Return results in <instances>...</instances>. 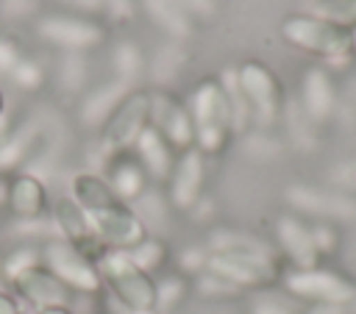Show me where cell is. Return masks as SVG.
<instances>
[{
    "label": "cell",
    "mask_w": 356,
    "mask_h": 314,
    "mask_svg": "<svg viewBox=\"0 0 356 314\" xmlns=\"http://www.w3.org/2000/svg\"><path fill=\"white\" fill-rule=\"evenodd\" d=\"M278 242L284 247V253L298 264V270H312L317 264V247L312 239V228H306L300 220L295 217H281L275 225Z\"/></svg>",
    "instance_id": "cell-20"
},
{
    "label": "cell",
    "mask_w": 356,
    "mask_h": 314,
    "mask_svg": "<svg viewBox=\"0 0 356 314\" xmlns=\"http://www.w3.org/2000/svg\"><path fill=\"white\" fill-rule=\"evenodd\" d=\"M39 264H42L39 247L19 245V247H14L11 253H6V258L0 261V272H3V278L11 283L17 275H22V272H28V270H33V267H39Z\"/></svg>",
    "instance_id": "cell-28"
},
{
    "label": "cell",
    "mask_w": 356,
    "mask_h": 314,
    "mask_svg": "<svg viewBox=\"0 0 356 314\" xmlns=\"http://www.w3.org/2000/svg\"><path fill=\"white\" fill-rule=\"evenodd\" d=\"M89 220H92L100 242L106 245V250L128 253L131 247H136L147 236V228L139 220V214L134 211V206L122 203L120 197L111 200V203H106L103 208L92 211Z\"/></svg>",
    "instance_id": "cell-5"
},
{
    "label": "cell",
    "mask_w": 356,
    "mask_h": 314,
    "mask_svg": "<svg viewBox=\"0 0 356 314\" xmlns=\"http://www.w3.org/2000/svg\"><path fill=\"white\" fill-rule=\"evenodd\" d=\"M331 86H328V78L320 72V69H312L303 81V111L309 119H323L328 117L331 111Z\"/></svg>",
    "instance_id": "cell-24"
},
{
    "label": "cell",
    "mask_w": 356,
    "mask_h": 314,
    "mask_svg": "<svg viewBox=\"0 0 356 314\" xmlns=\"http://www.w3.org/2000/svg\"><path fill=\"white\" fill-rule=\"evenodd\" d=\"M103 289H108V297L117 300L125 308H156V278L142 272L128 253L106 250L97 261Z\"/></svg>",
    "instance_id": "cell-2"
},
{
    "label": "cell",
    "mask_w": 356,
    "mask_h": 314,
    "mask_svg": "<svg viewBox=\"0 0 356 314\" xmlns=\"http://www.w3.org/2000/svg\"><path fill=\"white\" fill-rule=\"evenodd\" d=\"M128 258L142 270V272H147V275H153L156 278V272H161L164 270V264L170 261V250H167V245H164V239H159V236H145L136 247H131L128 250Z\"/></svg>",
    "instance_id": "cell-25"
},
{
    "label": "cell",
    "mask_w": 356,
    "mask_h": 314,
    "mask_svg": "<svg viewBox=\"0 0 356 314\" xmlns=\"http://www.w3.org/2000/svg\"><path fill=\"white\" fill-rule=\"evenodd\" d=\"M245 147H248L250 156H259V158H270V156H275V153L281 150L278 142L270 139V136H264V133H253V136L245 142Z\"/></svg>",
    "instance_id": "cell-34"
},
{
    "label": "cell",
    "mask_w": 356,
    "mask_h": 314,
    "mask_svg": "<svg viewBox=\"0 0 356 314\" xmlns=\"http://www.w3.org/2000/svg\"><path fill=\"white\" fill-rule=\"evenodd\" d=\"M289 203L300 211L309 214H323V217H356V203L339 197V195H328V192H317V189H306V186H292L286 192Z\"/></svg>",
    "instance_id": "cell-21"
},
{
    "label": "cell",
    "mask_w": 356,
    "mask_h": 314,
    "mask_svg": "<svg viewBox=\"0 0 356 314\" xmlns=\"http://www.w3.org/2000/svg\"><path fill=\"white\" fill-rule=\"evenodd\" d=\"M53 225H56V231L61 233L58 239H64L67 245H72L75 250H81V253H83L86 258H92L95 264H97L100 256L106 253V245L100 242V236H97V231H95L89 214H86L70 195H64V197H58V200L53 203Z\"/></svg>",
    "instance_id": "cell-8"
},
{
    "label": "cell",
    "mask_w": 356,
    "mask_h": 314,
    "mask_svg": "<svg viewBox=\"0 0 356 314\" xmlns=\"http://www.w3.org/2000/svg\"><path fill=\"white\" fill-rule=\"evenodd\" d=\"M331 178H334V183H339V186L356 189V161H345V164H339V167L331 172Z\"/></svg>",
    "instance_id": "cell-37"
},
{
    "label": "cell",
    "mask_w": 356,
    "mask_h": 314,
    "mask_svg": "<svg viewBox=\"0 0 356 314\" xmlns=\"http://www.w3.org/2000/svg\"><path fill=\"white\" fill-rule=\"evenodd\" d=\"M103 178H106V183L111 186V192H114L122 203H128V206H134V203L147 192V181H150L147 172L142 170V164L136 161L134 150L108 156L106 164H103Z\"/></svg>",
    "instance_id": "cell-15"
},
{
    "label": "cell",
    "mask_w": 356,
    "mask_h": 314,
    "mask_svg": "<svg viewBox=\"0 0 356 314\" xmlns=\"http://www.w3.org/2000/svg\"><path fill=\"white\" fill-rule=\"evenodd\" d=\"M128 92H131V83L117 81V78L92 89L81 103V122L89 125V128H103Z\"/></svg>",
    "instance_id": "cell-19"
},
{
    "label": "cell",
    "mask_w": 356,
    "mask_h": 314,
    "mask_svg": "<svg viewBox=\"0 0 356 314\" xmlns=\"http://www.w3.org/2000/svg\"><path fill=\"white\" fill-rule=\"evenodd\" d=\"M0 314H22V306L11 292H0Z\"/></svg>",
    "instance_id": "cell-40"
},
{
    "label": "cell",
    "mask_w": 356,
    "mask_h": 314,
    "mask_svg": "<svg viewBox=\"0 0 356 314\" xmlns=\"http://www.w3.org/2000/svg\"><path fill=\"white\" fill-rule=\"evenodd\" d=\"M309 314H345V303H317Z\"/></svg>",
    "instance_id": "cell-42"
},
{
    "label": "cell",
    "mask_w": 356,
    "mask_h": 314,
    "mask_svg": "<svg viewBox=\"0 0 356 314\" xmlns=\"http://www.w3.org/2000/svg\"><path fill=\"white\" fill-rule=\"evenodd\" d=\"M58 78L67 92H81L86 83V58L83 53H64L58 64Z\"/></svg>",
    "instance_id": "cell-29"
},
{
    "label": "cell",
    "mask_w": 356,
    "mask_h": 314,
    "mask_svg": "<svg viewBox=\"0 0 356 314\" xmlns=\"http://www.w3.org/2000/svg\"><path fill=\"white\" fill-rule=\"evenodd\" d=\"M189 117L195 122V150L206 156H220L228 147V139L234 133V114L231 100L222 86V81L206 78L197 83L189 94Z\"/></svg>",
    "instance_id": "cell-1"
},
{
    "label": "cell",
    "mask_w": 356,
    "mask_h": 314,
    "mask_svg": "<svg viewBox=\"0 0 356 314\" xmlns=\"http://www.w3.org/2000/svg\"><path fill=\"white\" fill-rule=\"evenodd\" d=\"M284 36L300 47H309V50H323V53H342L345 50V39L337 31H331L328 25H323L317 19H306V17L286 19Z\"/></svg>",
    "instance_id": "cell-18"
},
{
    "label": "cell",
    "mask_w": 356,
    "mask_h": 314,
    "mask_svg": "<svg viewBox=\"0 0 356 314\" xmlns=\"http://www.w3.org/2000/svg\"><path fill=\"white\" fill-rule=\"evenodd\" d=\"M236 86H239V92H242V97L248 103L250 117L259 125H270L278 117L281 94H278V83H275L270 69H264L261 64L250 61L236 72Z\"/></svg>",
    "instance_id": "cell-9"
},
{
    "label": "cell",
    "mask_w": 356,
    "mask_h": 314,
    "mask_svg": "<svg viewBox=\"0 0 356 314\" xmlns=\"http://www.w3.org/2000/svg\"><path fill=\"white\" fill-rule=\"evenodd\" d=\"M178 64H181V50L175 44H164L156 58H153V78L159 81H170L175 72H178Z\"/></svg>",
    "instance_id": "cell-33"
},
{
    "label": "cell",
    "mask_w": 356,
    "mask_h": 314,
    "mask_svg": "<svg viewBox=\"0 0 356 314\" xmlns=\"http://www.w3.org/2000/svg\"><path fill=\"white\" fill-rule=\"evenodd\" d=\"M36 314H72V306H50V308H39Z\"/></svg>",
    "instance_id": "cell-44"
},
{
    "label": "cell",
    "mask_w": 356,
    "mask_h": 314,
    "mask_svg": "<svg viewBox=\"0 0 356 314\" xmlns=\"http://www.w3.org/2000/svg\"><path fill=\"white\" fill-rule=\"evenodd\" d=\"M111 67H114V75L117 81H125L131 83L134 78L142 75L145 69V58H142V50L134 44V42H120L111 53Z\"/></svg>",
    "instance_id": "cell-27"
},
{
    "label": "cell",
    "mask_w": 356,
    "mask_h": 314,
    "mask_svg": "<svg viewBox=\"0 0 356 314\" xmlns=\"http://www.w3.org/2000/svg\"><path fill=\"white\" fill-rule=\"evenodd\" d=\"M108 314H159V311L156 308H147V311H142V308H125V306H120L117 300L108 297Z\"/></svg>",
    "instance_id": "cell-43"
},
{
    "label": "cell",
    "mask_w": 356,
    "mask_h": 314,
    "mask_svg": "<svg viewBox=\"0 0 356 314\" xmlns=\"http://www.w3.org/2000/svg\"><path fill=\"white\" fill-rule=\"evenodd\" d=\"M6 192H8V181L0 178V206H6Z\"/></svg>",
    "instance_id": "cell-46"
},
{
    "label": "cell",
    "mask_w": 356,
    "mask_h": 314,
    "mask_svg": "<svg viewBox=\"0 0 356 314\" xmlns=\"http://www.w3.org/2000/svg\"><path fill=\"white\" fill-rule=\"evenodd\" d=\"M189 17H209L214 11V0H175Z\"/></svg>",
    "instance_id": "cell-38"
},
{
    "label": "cell",
    "mask_w": 356,
    "mask_h": 314,
    "mask_svg": "<svg viewBox=\"0 0 356 314\" xmlns=\"http://www.w3.org/2000/svg\"><path fill=\"white\" fill-rule=\"evenodd\" d=\"M150 128V92H128L122 103L114 108L108 122L103 125L100 147H103V164L114 153H128L139 142V136Z\"/></svg>",
    "instance_id": "cell-4"
},
{
    "label": "cell",
    "mask_w": 356,
    "mask_h": 314,
    "mask_svg": "<svg viewBox=\"0 0 356 314\" xmlns=\"http://www.w3.org/2000/svg\"><path fill=\"white\" fill-rule=\"evenodd\" d=\"M11 75V81L19 86V89H25V92H33V89H39L42 83H44V69L39 67V61H33V58H19V64L8 72Z\"/></svg>",
    "instance_id": "cell-31"
},
{
    "label": "cell",
    "mask_w": 356,
    "mask_h": 314,
    "mask_svg": "<svg viewBox=\"0 0 356 314\" xmlns=\"http://www.w3.org/2000/svg\"><path fill=\"white\" fill-rule=\"evenodd\" d=\"M39 36L56 47H61L64 53H83L95 44L103 42V31L100 25L81 19V17H64V14H53L39 19L36 25Z\"/></svg>",
    "instance_id": "cell-11"
},
{
    "label": "cell",
    "mask_w": 356,
    "mask_h": 314,
    "mask_svg": "<svg viewBox=\"0 0 356 314\" xmlns=\"http://www.w3.org/2000/svg\"><path fill=\"white\" fill-rule=\"evenodd\" d=\"M206 264H209V247L203 245H192V247H184L181 253H178V272L181 275H200V272H206Z\"/></svg>",
    "instance_id": "cell-32"
},
{
    "label": "cell",
    "mask_w": 356,
    "mask_h": 314,
    "mask_svg": "<svg viewBox=\"0 0 356 314\" xmlns=\"http://www.w3.org/2000/svg\"><path fill=\"white\" fill-rule=\"evenodd\" d=\"M189 295V278L181 272H170L156 278V311L159 314H170L175 311Z\"/></svg>",
    "instance_id": "cell-26"
},
{
    "label": "cell",
    "mask_w": 356,
    "mask_h": 314,
    "mask_svg": "<svg viewBox=\"0 0 356 314\" xmlns=\"http://www.w3.org/2000/svg\"><path fill=\"white\" fill-rule=\"evenodd\" d=\"M286 289L295 297L303 300H314V303H348L353 297V289L348 281H342L339 275L328 272V270H295L286 275Z\"/></svg>",
    "instance_id": "cell-13"
},
{
    "label": "cell",
    "mask_w": 356,
    "mask_h": 314,
    "mask_svg": "<svg viewBox=\"0 0 356 314\" xmlns=\"http://www.w3.org/2000/svg\"><path fill=\"white\" fill-rule=\"evenodd\" d=\"M203 181H206V164L203 156L192 147L186 153L178 156L167 186V203L172 211H192L197 206V200L203 197Z\"/></svg>",
    "instance_id": "cell-10"
},
{
    "label": "cell",
    "mask_w": 356,
    "mask_h": 314,
    "mask_svg": "<svg viewBox=\"0 0 356 314\" xmlns=\"http://www.w3.org/2000/svg\"><path fill=\"white\" fill-rule=\"evenodd\" d=\"M11 289H14L17 300H22L25 306H31L36 311L50 308V306H72V292L42 264L17 275L11 281Z\"/></svg>",
    "instance_id": "cell-12"
},
{
    "label": "cell",
    "mask_w": 356,
    "mask_h": 314,
    "mask_svg": "<svg viewBox=\"0 0 356 314\" xmlns=\"http://www.w3.org/2000/svg\"><path fill=\"white\" fill-rule=\"evenodd\" d=\"M250 314H295V311H292V308H286L284 303L273 300V297H261V300H256V303H253Z\"/></svg>",
    "instance_id": "cell-39"
},
{
    "label": "cell",
    "mask_w": 356,
    "mask_h": 314,
    "mask_svg": "<svg viewBox=\"0 0 356 314\" xmlns=\"http://www.w3.org/2000/svg\"><path fill=\"white\" fill-rule=\"evenodd\" d=\"M39 8V0H0V11L6 17H28Z\"/></svg>",
    "instance_id": "cell-36"
},
{
    "label": "cell",
    "mask_w": 356,
    "mask_h": 314,
    "mask_svg": "<svg viewBox=\"0 0 356 314\" xmlns=\"http://www.w3.org/2000/svg\"><path fill=\"white\" fill-rule=\"evenodd\" d=\"M67 6H72V8H78V11H100V8H106V0H64Z\"/></svg>",
    "instance_id": "cell-41"
},
{
    "label": "cell",
    "mask_w": 356,
    "mask_h": 314,
    "mask_svg": "<svg viewBox=\"0 0 356 314\" xmlns=\"http://www.w3.org/2000/svg\"><path fill=\"white\" fill-rule=\"evenodd\" d=\"M145 11L147 17L161 28L167 31L170 36H189L192 33V17L175 3V0H145Z\"/></svg>",
    "instance_id": "cell-23"
},
{
    "label": "cell",
    "mask_w": 356,
    "mask_h": 314,
    "mask_svg": "<svg viewBox=\"0 0 356 314\" xmlns=\"http://www.w3.org/2000/svg\"><path fill=\"white\" fill-rule=\"evenodd\" d=\"M134 156H136V161L142 164V170L147 172V178H153V181H159V183H167L170 181V175H172V167H175V161H178V153L167 144V139L150 125L142 136H139V142L134 144Z\"/></svg>",
    "instance_id": "cell-17"
},
{
    "label": "cell",
    "mask_w": 356,
    "mask_h": 314,
    "mask_svg": "<svg viewBox=\"0 0 356 314\" xmlns=\"http://www.w3.org/2000/svg\"><path fill=\"white\" fill-rule=\"evenodd\" d=\"M19 58H22L19 47H17L14 42H8V39H0V72L8 75V72L19 64Z\"/></svg>",
    "instance_id": "cell-35"
},
{
    "label": "cell",
    "mask_w": 356,
    "mask_h": 314,
    "mask_svg": "<svg viewBox=\"0 0 356 314\" xmlns=\"http://www.w3.org/2000/svg\"><path fill=\"white\" fill-rule=\"evenodd\" d=\"M44 144V133L36 122H25L22 128L11 131L3 144H0V178H11L17 172H22L25 164L33 161V156L42 150Z\"/></svg>",
    "instance_id": "cell-16"
},
{
    "label": "cell",
    "mask_w": 356,
    "mask_h": 314,
    "mask_svg": "<svg viewBox=\"0 0 356 314\" xmlns=\"http://www.w3.org/2000/svg\"><path fill=\"white\" fill-rule=\"evenodd\" d=\"M150 125L167 139V144L178 156L195 147V122L189 117V108L170 92L150 94Z\"/></svg>",
    "instance_id": "cell-7"
},
{
    "label": "cell",
    "mask_w": 356,
    "mask_h": 314,
    "mask_svg": "<svg viewBox=\"0 0 356 314\" xmlns=\"http://www.w3.org/2000/svg\"><path fill=\"white\" fill-rule=\"evenodd\" d=\"M209 272L225 278L236 289H261L275 281V258L259 253H209Z\"/></svg>",
    "instance_id": "cell-6"
},
{
    "label": "cell",
    "mask_w": 356,
    "mask_h": 314,
    "mask_svg": "<svg viewBox=\"0 0 356 314\" xmlns=\"http://www.w3.org/2000/svg\"><path fill=\"white\" fill-rule=\"evenodd\" d=\"M42 253V267L50 270L72 295L81 297H95L103 292V278L100 270L92 258H86L81 250L67 245L64 239H47L39 245Z\"/></svg>",
    "instance_id": "cell-3"
},
{
    "label": "cell",
    "mask_w": 356,
    "mask_h": 314,
    "mask_svg": "<svg viewBox=\"0 0 356 314\" xmlns=\"http://www.w3.org/2000/svg\"><path fill=\"white\" fill-rule=\"evenodd\" d=\"M209 253H259V256H273L270 245L261 242L253 233L234 231V228H214L206 239Z\"/></svg>",
    "instance_id": "cell-22"
},
{
    "label": "cell",
    "mask_w": 356,
    "mask_h": 314,
    "mask_svg": "<svg viewBox=\"0 0 356 314\" xmlns=\"http://www.w3.org/2000/svg\"><path fill=\"white\" fill-rule=\"evenodd\" d=\"M195 292L200 297H206V300H228V297L242 295V289H236L234 283H228L225 278H220V275H214L209 270L195 278Z\"/></svg>",
    "instance_id": "cell-30"
},
{
    "label": "cell",
    "mask_w": 356,
    "mask_h": 314,
    "mask_svg": "<svg viewBox=\"0 0 356 314\" xmlns=\"http://www.w3.org/2000/svg\"><path fill=\"white\" fill-rule=\"evenodd\" d=\"M8 133H11V122H8V117L3 114V117H0V144H3V139H6Z\"/></svg>",
    "instance_id": "cell-45"
},
{
    "label": "cell",
    "mask_w": 356,
    "mask_h": 314,
    "mask_svg": "<svg viewBox=\"0 0 356 314\" xmlns=\"http://www.w3.org/2000/svg\"><path fill=\"white\" fill-rule=\"evenodd\" d=\"M6 114V97H3V92H0V117Z\"/></svg>",
    "instance_id": "cell-47"
},
{
    "label": "cell",
    "mask_w": 356,
    "mask_h": 314,
    "mask_svg": "<svg viewBox=\"0 0 356 314\" xmlns=\"http://www.w3.org/2000/svg\"><path fill=\"white\" fill-rule=\"evenodd\" d=\"M6 208L22 222L25 220H44V214L50 211V197H47L44 181L28 170L11 175L8 192H6Z\"/></svg>",
    "instance_id": "cell-14"
}]
</instances>
